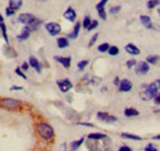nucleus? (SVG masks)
<instances>
[{
	"instance_id": "6",
	"label": "nucleus",
	"mask_w": 160,
	"mask_h": 151,
	"mask_svg": "<svg viewBox=\"0 0 160 151\" xmlns=\"http://www.w3.org/2000/svg\"><path fill=\"white\" fill-rule=\"evenodd\" d=\"M139 21H140V23H142L145 28H148V30H154V31H159L160 30L159 26H158V25H154L152 19H150V16H148V15H140Z\"/></svg>"
},
{
	"instance_id": "43",
	"label": "nucleus",
	"mask_w": 160,
	"mask_h": 151,
	"mask_svg": "<svg viewBox=\"0 0 160 151\" xmlns=\"http://www.w3.org/2000/svg\"><path fill=\"white\" fill-rule=\"evenodd\" d=\"M21 69L26 73V71H28V69H30V64H28V61H25V63H22L21 64V66H20Z\"/></svg>"
},
{
	"instance_id": "2",
	"label": "nucleus",
	"mask_w": 160,
	"mask_h": 151,
	"mask_svg": "<svg viewBox=\"0 0 160 151\" xmlns=\"http://www.w3.org/2000/svg\"><path fill=\"white\" fill-rule=\"evenodd\" d=\"M23 103L22 101L18 98H12V97H1L0 98V108L1 110H6V111H20L22 108Z\"/></svg>"
},
{
	"instance_id": "14",
	"label": "nucleus",
	"mask_w": 160,
	"mask_h": 151,
	"mask_svg": "<svg viewBox=\"0 0 160 151\" xmlns=\"http://www.w3.org/2000/svg\"><path fill=\"white\" fill-rule=\"evenodd\" d=\"M63 17L67 20V21H69V22H75V20H77V11L74 10V7L69 6V7H67V10L64 11Z\"/></svg>"
},
{
	"instance_id": "11",
	"label": "nucleus",
	"mask_w": 160,
	"mask_h": 151,
	"mask_svg": "<svg viewBox=\"0 0 160 151\" xmlns=\"http://www.w3.org/2000/svg\"><path fill=\"white\" fill-rule=\"evenodd\" d=\"M57 63H59L60 65L64 68V69H69L70 65H72V57H62V56H54L53 58Z\"/></svg>"
},
{
	"instance_id": "40",
	"label": "nucleus",
	"mask_w": 160,
	"mask_h": 151,
	"mask_svg": "<svg viewBox=\"0 0 160 151\" xmlns=\"http://www.w3.org/2000/svg\"><path fill=\"white\" fill-rule=\"evenodd\" d=\"M98 38H99V33H95V35H92V37L90 38V41H89V47H92L95 43H96V41H98Z\"/></svg>"
},
{
	"instance_id": "53",
	"label": "nucleus",
	"mask_w": 160,
	"mask_h": 151,
	"mask_svg": "<svg viewBox=\"0 0 160 151\" xmlns=\"http://www.w3.org/2000/svg\"><path fill=\"white\" fill-rule=\"evenodd\" d=\"M158 15H159V16H160V7H159V9H158Z\"/></svg>"
},
{
	"instance_id": "15",
	"label": "nucleus",
	"mask_w": 160,
	"mask_h": 151,
	"mask_svg": "<svg viewBox=\"0 0 160 151\" xmlns=\"http://www.w3.org/2000/svg\"><path fill=\"white\" fill-rule=\"evenodd\" d=\"M124 51H126L127 54H129V56H132V57H136V56H139L140 54V49L136 46V44H133V43H128V44H126Z\"/></svg>"
},
{
	"instance_id": "31",
	"label": "nucleus",
	"mask_w": 160,
	"mask_h": 151,
	"mask_svg": "<svg viewBox=\"0 0 160 151\" xmlns=\"http://www.w3.org/2000/svg\"><path fill=\"white\" fill-rule=\"evenodd\" d=\"M89 63H90V61H89L88 59L80 60L79 63L77 64V68H78V70H79V71H84V70H85V68H86V66L89 65Z\"/></svg>"
},
{
	"instance_id": "34",
	"label": "nucleus",
	"mask_w": 160,
	"mask_h": 151,
	"mask_svg": "<svg viewBox=\"0 0 160 151\" xmlns=\"http://www.w3.org/2000/svg\"><path fill=\"white\" fill-rule=\"evenodd\" d=\"M14 71H15V74H16V75L20 76V77H22L23 80H27V76H26V74H25V71H23V70L21 69L20 66H16Z\"/></svg>"
},
{
	"instance_id": "51",
	"label": "nucleus",
	"mask_w": 160,
	"mask_h": 151,
	"mask_svg": "<svg viewBox=\"0 0 160 151\" xmlns=\"http://www.w3.org/2000/svg\"><path fill=\"white\" fill-rule=\"evenodd\" d=\"M4 22V16L1 15V12H0V23H2Z\"/></svg>"
},
{
	"instance_id": "12",
	"label": "nucleus",
	"mask_w": 160,
	"mask_h": 151,
	"mask_svg": "<svg viewBox=\"0 0 160 151\" xmlns=\"http://www.w3.org/2000/svg\"><path fill=\"white\" fill-rule=\"evenodd\" d=\"M28 64H30V68H32L33 70H36V73H38V74L42 73V64H41V61L36 57L30 56V58H28Z\"/></svg>"
},
{
	"instance_id": "52",
	"label": "nucleus",
	"mask_w": 160,
	"mask_h": 151,
	"mask_svg": "<svg viewBox=\"0 0 160 151\" xmlns=\"http://www.w3.org/2000/svg\"><path fill=\"white\" fill-rule=\"evenodd\" d=\"M101 91H102V92H106V91H107V87H102Z\"/></svg>"
},
{
	"instance_id": "33",
	"label": "nucleus",
	"mask_w": 160,
	"mask_h": 151,
	"mask_svg": "<svg viewBox=\"0 0 160 151\" xmlns=\"http://www.w3.org/2000/svg\"><path fill=\"white\" fill-rule=\"evenodd\" d=\"M159 5H160V0H149L147 2V7L148 9H155Z\"/></svg>"
},
{
	"instance_id": "18",
	"label": "nucleus",
	"mask_w": 160,
	"mask_h": 151,
	"mask_svg": "<svg viewBox=\"0 0 160 151\" xmlns=\"http://www.w3.org/2000/svg\"><path fill=\"white\" fill-rule=\"evenodd\" d=\"M99 141H95V140H90V139H86V141H85V145H86V148H88V150L89 151H102L101 149V146L98 144Z\"/></svg>"
},
{
	"instance_id": "13",
	"label": "nucleus",
	"mask_w": 160,
	"mask_h": 151,
	"mask_svg": "<svg viewBox=\"0 0 160 151\" xmlns=\"http://www.w3.org/2000/svg\"><path fill=\"white\" fill-rule=\"evenodd\" d=\"M2 53H4L5 57L9 58V59H14V58L18 57L16 49H15L14 47H11L10 44H5V46L2 47Z\"/></svg>"
},
{
	"instance_id": "3",
	"label": "nucleus",
	"mask_w": 160,
	"mask_h": 151,
	"mask_svg": "<svg viewBox=\"0 0 160 151\" xmlns=\"http://www.w3.org/2000/svg\"><path fill=\"white\" fill-rule=\"evenodd\" d=\"M44 28H46L47 33L49 36H52V37L58 36V35H60V32H62V26H60L58 22H53V21L44 23Z\"/></svg>"
},
{
	"instance_id": "28",
	"label": "nucleus",
	"mask_w": 160,
	"mask_h": 151,
	"mask_svg": "<svg viewBox=\"0 0 160 151\" xmlns=\"http://www.w3.org/2000/svg\"><path fill=\"white\" fill-rule=\"evenodd\" d=\"M107 53H108V56H111V57H116V56L120 54V48H118L117 46H110Z\"/></svg>"
},
{
	"instance_id": "7",
	"label": "nucleus",
	"mask_w": 160,
	"mask_h": 151,
	"mask_svg": "<svg viewBox=\"0 0 160 151\" xmlns=\"http://www.w3.org/2000/svg\"><path fill=\"white\" fill-rule=\"evenodd\" d=\"M149 70H150V66H149V64L147 63V61H138L137 63V65L134 66V71H136V74L137 75H147L148 73H149Z\"/></svg>"
},
{
	"instance_id": "19",
	"label": "nucleus",
	"mask_w": 160,
	"mask_h": 151,
	"mask_svg": "<svg viewBox=\"0 0 160 151\" xmlns=\"http://www.w3.org/2000/svg\"><path fill=\"white\" fill-rule=\"evenodd\" d=\"M85 136H81L80 139H78V140H73L70 144H69V150L70 151H77L78 149H80V146L85 143Z\"/></svg>"
},
{
	"instance_id": "21",
	"label": "nucleus",
	"mask_w": 160,
	"mask_h": 151,
	"mask_svg": "<svg viewBox=\"0 0 160 151\" xmlns=\"http://www.w3.org/2000/svg\"><path fill=\"white\" fill-rule=\"evenodd\" d=\"M70 44V39L67 37V36H63V37L57 38V47L59 49H64V48H68Z\"/></svg>"
},
{
	"instance_id": "27",
	"label": "nucleus",
	"mask_w": 160,
	"mask_h": 151,
	"mask_svg": "<svg viewBox=\"0 0 160 151\" xmlns=\"http://www.w3.org/2000/svg\"><path fill=\"white\" fill-rule=\"evenodd\" d=\"M145 61H147L149 65H150V64L155 65V64H158V61H159V57L155 56V54H149L148 57L145 58Z\"/></svg>"
},
{
	"instance_id": "47",
	"label": "nucleus",
	"mask_w": 160,
	"mask_h": 151,
	"mask_svg": "<svg viewBox=\"0 0 160 151\" xmlns=\"http://www.w3.org/2000/svg\"><path fill=\"white\" fill-rule=\"evenodd\" d=\"M21 90H23L22 86H11L10 87V91H21Z\"/></svg>"
},
{
	"instance_id": "1",
	"label": "nucleus",
	"mask_w": 160,
	"mask_h": 151,
	"mask_svg": "<svg viewBox=\"0 0 160 151\" xmlns=\"http://www.w3.org/2000/svg\"><path fill=\"white\" fill-rule=\"evenodd\" d=\"M36 133L43 141H47V143H52L54 140V138H56L54 128L47 122L37 123L36 124Z\"/></svg>"
},
{
	"instance_id": "17",
	"label": "nucleus",
	"mask_w": 160,
	"mask_h": 151,
	"mask_svg": "<svg viewBox=\"0 0 160 151\" xmlns=\"http://www.w3.org/2000/svg\"><path fill=\"white\" fill-rule=\"evenodd\" d=\"M80 30H81V22L77 21L75 25H74V27H73V31L70 33H68L67 37L69 38V39H77L80 33Z\"/></svg>"
},
{
	"instance_id": "46",
	"label": "nucleus",
	"mask_w": 160,
	"mask_h": 151,
	"mask_svg": "<svg viewBox=\"0 0 160 151\" xmlns=\"http://www.w3.org/2000/svg\"><path fill=\"white\" fill-rule=\"evenodd\" d=\"M153 101H154V103H155V105L160 106V91L158 92V95H157V96L153 98Z\"/></svg>"
},
{
	"instance_id": "41",
	"label": "nucleus",
	"mask_w": 160,
	"mask_h": 151,
	"mask_svg": "<svg viewBox=\"0 0 160 151\" xmlns=\"http://www.w3.org/2000/svg\"><path fill=\"white\" fill-rule=\"evenodd\" d=\"M144 151H159L157 149V146L153 144V143H149L145 148H144Z\"/></svg>"
},
{
	"instance_id": "50",
	"label": "nucleus",
	"mask_w": 160,
	"mask_h": 151,
	"mask_svg": "<svg viewBox=\"0 0 160 151\" xmlns=\"http://www.w3.org/2000/svg\"><path fill=\"white\" fill-rule=\"evenodd\" d=\"M62 150H63V151L67 150V143H64V144L62 145Z\"/></svg>"
},
{
	"instance_id": "54",
	"label": "nucleus",
	"mask_w": 160,
	"mask_h": 151,
	"mask_svg": "<svg viewBox=\"0 0 160 151\" xmlns=\"http://www.w3.org/2000/svg\"><path fill=\"white\" fill-rule=\"evenodd\" d=\"M37 1H40V2H43V1H46V0H37Z\"/></svg>"
},
{
	"instance_id": "45",
	"label": "nucleus",
	"mask_w": 160,
	"mask_h": 151,
	"mask_svg": "<svg viewBox=\"0 0 160 151\" xmlns=\"http://www.w3.org/2000/svg\"><path fill=\"white\" fill-rule=\"evenodd\" d=\"M78 125L89 127V128H94V124H92V123H88V122H78Z\"/></svg>"
},
{
	"instance_id": "4",
	"label": "nucleus",
	"mask_w": 160,
	"mask_h": 151,
	"mask_svg": "<svg viewBox=\"0 0 160 151\" xmlns=\"http://www.w3.org/2000/svg\"><path fill=\"white\" fill-rule=\"evenodd\" d=\"M56 84H57V86H58V89H59V91L62 94H68V92L73 89V82H72L70 79H68V77L57 80Z\"/></svg>"
},
{
	"instance_id": "35",
	"label": "nucleus",
	"mask_w": 160,
	"mask_h": 151,
	"mask_svg": "<svg viewBox=\"0 0 160 151\" xmlns=\"http://www.w3.org/2000/svg\"><path fill=\"white\" fill-rule=\"evenodd\" d=\"M98 27H99V21H98V20H92L91 23L89 25V27L86 28V31H88V32H89V31H94V30L98 28Z\"/></svg>"
},
{
	"instance_id": "44",
	"label": "nucleus",
	"mask_w": 160,
	"mask_h": 151,
	"mask_svg": "<svg viewBox=\"0 0 160 151\" xmlns=\"http://www.w3.org/2000/svg\"><path fill=\"white\" fill-rule=\"evenodd\" d=\"M117 151H133V149L131 146H128V145H122V146L118 148Z\"/></svg>"
},
{
	"instance_id": "25",
	"label": "nucleus",
	"mask_w": 160,
	"mask_h": 151,
	"mask_svg": "<svg viewBox=\"0 0 160 151\" xmlns=\"http://www.w3.org/2000/svg\"><path fill=\"white\" fill-rule=\"evenodd\" d=\"M22 5H23V0H9V4H8V6L15 11H19L22 7Z\"/></svg>"
},
{
	"instance_id": "9",
	"label": "nucleus",
	"mask_w": 160,
	"mask_h": 151,
	"mask_svg": "<svg viewBox=\"0 0 160 151\" xmlns=\"http://www.w3.org/2000/svg\"><path fill=\"white\" fill-rule=\"evenodd\" d=\"M145 90L152 95L153 98H154V97L158 95V92L160 91V79H157L155 81H153V82H150L149 85H147Z\"/></svg>"
},
{
	"instance_id": "30",
	"label": "nucleus",
	"mask_w": 160,
	"mask_h": 151,
	"mask_svg": "<svg viewBox=\"0 0 160 151\" xmlns=\"http://www.w3.org/2000/svg\"><path fill=\"white\" fill-rule=\"evenodd\" d=\"M108 48H110V44L107 42H103V43H101V44L98 46V52H100V53H107L108 52Z\"/></svg>"
},
{
	"instance_id": "16",
	"label": "nucleus",
	"mask_w": 160,
	"mask_h": 151,
	"mask_svg": "<svg viewBox=\"0 0 160 151\" xmlns=\"http://www.w3.org/2000/svg\"><path fill=\"white\" fill-rule=\"evenodd\" d=\"M31 30L27 27V26H23L22 27V30H21V32L16 36V39L19 41V42H23V41H27L30 36H31Z\"/></svg>"
},
{
	"instance_id": "10",
	"label": "nucleus",
	"mask_w": 160,
	"mask_h": 151,
	"mask_svg": "<svg viewBox=\"0 0 160 151\" xmlns=\"http://www.w3.org/2000/svg\"><path fill=\"white\" fill-rule=\"evenodd\" d=\"M133 89V84L128 79H122L118 85V91L120 92H131Z\"/></svg>"
},
{
	"instance_id": "49",
	"label": "nucleus",
	"mask_w": 160,
	"mask_h": 151,
	"mask_svg": "<svg viewBox=\"0 0 160 151\" xmlns=\"http://www.w3.org/2000/svg\"><path fill=\"white\" fill-rule=\"evenodd\" d=\"M153 139H154V140H160V134H158V135H154V136H153Z\"/></svg>"
},
{
	"instance_id": "29",
	"label": "nucleus",
	"mask_w": 160,
	"mask_h": 151,
	"mask_svg": "<svg viewBox=\"0 0 160 151\" xmlns=\"http://www.w3.org/2000/svg\"><path fill=\"white\" fill-rule=\"evenodd\" d=\"M139 97H140V100H142V101H145V102H147V101L153 100V96L149 94L147 90H143V91L139 94Z\"/></svg>"
},
{
	"instance_id": "24",
	"label": "nucleus",
	"mask_w": 160,
	"mask_h": 151,
	"mask_svg": "<svg viewBox=\"0 0 160 151\" xmlns=\"http://www.w3.org/2000/svg\"><path fill=\"white\" fill-rule=\"evenodd\" d=\"M0 36L2 37L5 44H10V41H9V36H8V27L5 25V22L0 23Z\"/></svg>"
},
{
	"instance_id": "42",
	"label": "nucleus",
	"mask_w": 160,
	"mask_h": 151,
	"mask_svg": "<svg viewBox=\"0 0 160 151\" xmlns=\"http://www.w3.org/2000/svg\"><path fill=\"white\" fill-rule=\"evenodd\" d=\"M108 1H110V0H100V1L96 4V10H99V9H103Z\"/></svg>"
},
{
	"instance_id": "20",
	"label": "nucleus",
	"mask_w": 160,
	"mask_h": 151,
	"mask_svg": "<svg viewBox=\"0 0 160 151\" xmlns=\"http://www.w3.org/2000/svg\"><path fill=\"white\" fill-rule=\"evenodd\" d=\"M43 25V20H41V19H36L33 20L31 23H28L27 25V27L31 30V32H36V31H38L41 28V26Z\"/></svg>"
},
{
	"instance_id": "36",
	"label": "nucleus",
	"mask_w": 160,
	"mask_h": 151,
	"mask_svg": "<svg viewBox=\"0 0 160 151\" xmlns=\"http://www.w3.org/2000/svg\"><path fill=\"white\" fill-rule=\"evenodd\" d=\"M121 7L120 5H116V6H111L110 7V10H108V14H111V15H115V14H118L121 11Z\"/></svg>"
},
{
	"instance_id": "39",
	"label": "nucleus",
	"mask_w": 160,
	"mask_h": 151,
	"mask_svg": "<svg viewBox=\"0 0 160 151\" xmlns=\"http://www.w3.org/2000/svg\"><path fill=\"white\" fill-rule=\"evenodd\" d=\"M15 14H16L15 10H12L11 7L6 6V9H5V15H6L8 17H12V16H15Z\"/></svg>"
},
{
	"instance_id": "5",
	"label": "nucleus",
	"mask_w": 160,
	"mask_h": 151,
	"mask_svg": "<svg viewBox=\"0 0 160 151\" xmlns=\"http://www.w3.org/2000/svg\"><path fill=\"white\" fill-rule=\"evenodd\" d=\"M96 118L100 120V122H103V123H107V124H112V123H116L118 120V118L116 115H111L107 112H98L96 113Z\"/></svg>"
},
{
	"instance_id": "48",
	"label": "nucleus",
	"mask_w": 160,
	"mask_h": 151,
	"mask_svg": "<svg viewBox=\"0 0 160 151\" xmlns=\"http://www.w3.org/2000/svg\"><path fill=\"white\" fill-rule=\"evenodd\" d=\"M120 82H121V79L118 77V76H116L115 77V80H113V85H116L117 87H118V85H120Z\"/></svg>"
},
{
	"instance_id": "32",
	"label": "nucleus",
	"mask_w": 160,
	"mask_h": 151,
	"mask_svg": "<svg viewBox=\"0 0 160 151\" xmlns=\"http://www.w3.org/2000/svg\"><path fill=\"white\" fill-rule=\"evenodd\" d=\"M91 21H92V20H91V17H90L89 15H86V16H84V19H82V21H81V27L86 30V28L89 27V25L91 23Z\"/></svg>"
},
{
	"instance_id": "37",
	"label": "nucleus",
	"mask_w": 160,
	"mask_h": 151,
	"mask_svg": "<svg viewBox=\"0 0 160 151\" xmlns=\"http://www.w3.org/2000/svg\"><path fill=\"white\" fill-rule=\"evenodd\" d=\"M137 60L136 59H129V60H127V63H126V66L128 68V69H133L136 65H137Z\"/></svg>"
},
{
	"instance_id": "22",
	"label": "nucleus",
	"mask_w": 160,
	"mask_h": 151,
	"mask_svg": "<svg viewBox=\"0 0 160 151\" xmlns=\"http://www.w3.org/2000/svg\"><path fill=\"white\" fill-rule=\"evenodd\" d=\"M108 138V135L103 134V133H90L88 134L86 139H90V140H95V141H102L103 139Z\"/></svg>"
},
{
	"instance_id": "23",
	"label": "nucleus",
	"mask_w": 160,
	"mask_h": 151,
	"mask_svg": "<svg viewBox=\"0 0 160 151\" xmlns=\"http://www.w3.org/2000/svg\"><path fill=\"white\" fill-rule=\"evenodd\" d=\"M123 114L127 118H133V117H138L139 115V111L137 108H134V107H127V108H124Z\"/></svg>"
},
{
	"instance_id": "26",
	"label": "nucleus",
	"mask_w": 160,
	"mask_h": 151,
	"mask_svg": "<svg viewBox=\"0 0 160 151\" xmlns=\"http://www.w3.org/2000/svg\"><path fill=\"white\" fill-rule=\"evenodd\" d=\"M121 136L123 139H128V140H133V141H142L143 138L139 135H136V134H131V133H122Z\"/></svg>"
},
{
	"instance_id": "8",
	"label": "nucleus",
	"mask_w": 160,
	"mask_h": 151,
	"mask_svg": "<svg viewBox=\"0 0 160 151\" xmlns=\"http://www.w3.org/2000/svg\"><path fill=\"white\" fill-rule=\"evenodd\" d=\"M36 19V16L31 12H22L18 16V22L19 23H22L23 26H27L28 23H31L33 20Z\"/></svg>"
},
{
	"instance_id": "38",
	"label": "nucleus",
	"mask_w": 160,
	"mask_h": 151,
	"mask_svg": "<svg viewBox=\"0 0 160 151\" xmlns=\"http://www.w3.org/2000/svg\"><path fill=\"white\" fill-rule=\"evenodd\" d=\"M98 14H99V17L102 19L103 21L107 19V12H106V9L103 7V9H99L98 10Z\"/></svg>"
}]
</instances>
